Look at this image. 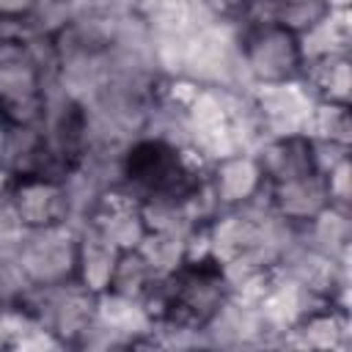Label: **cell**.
Instances as JSON below:
<instances>
[{
    "mask_svg": "<svg viewBox=\"0 0 352 352\" xmlns=\"http://www.w3.org/2000/svg\"><path fill=\"white\" fill-rule=\"evenodd\" d=\"M165 314L154 324H170L182 330H204L231 297L223 267L212 256L187 258L173 275L165 278Z\"/></svg>",
    "mask_w": 352,
    "mask_h": 352,
    "instance_id": "cell-1",
    "label": "cell"
},
{
    "mask_svg": "<svg viewBox=\"0 0 352 352\" xmlns=\"http://www.w3.org/2000/svg\"><path fill=\"white\" fill-rule=\"evenodd\" d=\"M239 58L250 85H278L302 80L305 58L300 47V36L292 30L261 22V25H242L239 22Z\"/></svg>",
    "mask_w": 352,
    "mask_h": 352,
    "instance_id": "cell-2",
    "label": "cell"
},
{
    "mask_svg": "<svg viewBox=\"0 0 352 352\" xmlns=\"http://www.w3.org/2000/svg\"><path fill=\"white\" fill-rule=\"evenodd\" d=\"M80 250V226L58 223L22 231L14 256L33 289H50L74 280Z\"/></svg>",
    "mask_w": 352,
    "mask_h": 352,
    "instance_id": "cell-3",
    "label": "cell"
},
{
    "mask_svg": "<svg viewBox=\"0 0 352 352\" xmlns=\"http://www.w3.org/2000/svg\"><path fill=\"white\" fill-rule=\"evenodd\" d=\"M204 182L220 212L239 209L267 192V182L253 151H231L212 160Z\"/></svg>",
    "mask_w": 352,
    "mask_h": 352,
    "instance_id": "cell-4",
    "label": "cell"
},
{
    "mask_svg": "<svg viewBox=\"0 0 352 352\" xmlns=\"http://www.w3.org/2000/svg\"><path fill=\"white\" fill-rule=\"evenodd\" d=\"M8 198H11V206L16 212L19 226L25 231L44 228V226H58V223H72L66 184L58 176L11 179Z\"/></svg>",
    "mask_w": 352,
    "mask_h": 352,
    "instance_id": "cell-5",
    "label": "cell"
},
{
    "mask_svg": "<svg viewBox=\"0 0 352 352\" xmlns=\"http://www.w3.org/2000/svg\"><path fill=\"white\" fill-rule=\"evenodd\" d=\"M250 99H253L256 116L267 138L305 132L311 107L316 102V96L308 91L302 80L278 82V85H256L250 91Z\"/></svg>",
    "mask_w": 352,
    "mask_h": 352,
    "instance_id": "cell-6",
    "label": "cell"
},
{
    "mask_svg": "<svg viewBox=\"0 0 352 352\" xmlns=\"http://www.w3.org/2000/svg\"><path fill=\"white\" fill-rule=\"evenodd\" d=\"M0 170L8 179L22 176H58L63 170L52 157L38 124H3V160Z\"/></svg>",
    "mask_w": 352,
    "mask_h": 352,
    "instance_id": "cell-7",
    "label": "cell"
},
{
    "mask_svg": "<svg viewBox=\"0 0 352 352\" xmlns=\"http://www.w3.org/2000/svg\"><path fill=\"white\" fill-rule=\"evenodd\" d=\"M267 204L278 217L302 228L322 209L330 206V195H327L322 173L311 170V173L294 176V179H286L278 184H267Z\"/></svg>",
    "mask_w": 352,
    "mask_h": 352,
    "instance_id": "cell-8",
    "label": "cell"
},
{
    "mask_svg": "<svg viewBox=\"0 0 352 352\" xmlns=\"http://www.w3.org/2000/svg\"><path fill=\"white\" fill-rule=\"evenodd\" d=\"M352 344V324L349 308L336 302H319L308 311L280 341V346H300V349H349Z\"/></svg>",
    "mask_w": 352,
    "mask_h": 352,
    "instance_id": "cell-9",
    "label": "cell"
},
{
    "mask_svg": "<svg viewBox=\"0 0 352 352\" xmlns=\"http://www.w3.org/2000/svg\"><path fill=\"white\" fill-rule=\"evenodd\" d=\"M253 154L258 160V168H261L267 184H278V182H286V179L314 170L311 138L305 132L264 138Z\"/></svg>",
    "mask_w": 352,
    "mask_h": 352,
    "instance_id": "cell-10",
    "label": "cell"
},
{
    "mask_svg": "<svg viewBox=\"0 0 352 352\" xmlns=\"http://www.w3.org/2000/svg\"><path fill=\"white\" fill-rule=\"evenodd\" d=\"M300 239L311 245L314 250L324 253L327 258L336 261H349V248H352V209L341 206H327L322 209L311 223L300 228Z\"/></svg>",
    "mask_w": 352,
    "mask_h": 352,
    "instance_id": "cell-11",
    "label": "cell"
},
{
    "mask_svg": "<svg viewBox=\"0 0 352 352\" xmlns=\"http://www.w3.org/2000/svg\"><path fill=\"white\" fill-rule=\"evenodd\" d=\"M116 258H118V248H113L91 226H80V250H77V275H74L80 286H85L94 294L107 292Z\"/></svg>",
    "mask_w": 352,
    "mask_h": 352,
    "instance_id": "cell-12",
    "label": "cell"
},
{
    "mask_svg": "<svg viewBox=\"0 0 352 352\" xmlns=\"http://www.w3.org/2000/svg\"><path fill=\"white\" fill-rule=\"evenodd\" d=\"M349 69H352L349 55H327V58L305 63L302 82L308 85V91L316 99L349 104V88H352Z\"/></svg>",
    "mask_w": 352,
    "mask_h": 352,
    "instance_id": "cell-13",
    "label": "cell"
},
{
    "mask_svg": "<svg viewBox=\"0 0 352 352\" xmlns=\"http://www.w3.org/2000/svg\"><path fill=\"white\" fill-rule=\"evenodd\" d=\"M349 41H352L349 8H333V14L322 25L300 36L305 63L327 58V55H349Z\"/></svg>",
    "mask_w": 352,
    "mask_h": 352,
    "instance_id": "cell-14",
    "label": "cell"
},
{
    "mask_svg": "<svg viewBox=\"0 0 352 352\" xmlns=\"http://www.w3.org/2000/svg\"><path fill=\"white\" fill-rule=\"evenodd\" d=\"M157 278H160V275L151 270V264L143 258V253H140L138 248H132V250H118V258H116V267H113L107 292L140 302V300L146 297V292L154 286Z\"/></svg>",
    "mask_w": 352,
    "mask_h": 352,
    "instance_id": "cell-15",
    "label": "cell"
},
{
    "mask_svg": "<svg viewBox=\"0 0 352 352\" xmlns=\"http://www.w3.org/2000/svg\"><path fill=\"white\" fill-rule=\"evenodd\" d=\"M305 135L314 140H324V143H336V146H346L352 143V116H349V104L341 102H327V99H316L308 116V126Z\"/></svg>",
    "mask_w": 352,
    "mask_h": 352,
    "instance_id": "cell-16",
    "label": "cell"
},
{
    "mask_svg": "<svg viewBox=\"0 0 352 352\" xmlns=\"http://www.w3.org/2000/svg\"><path fill=\"white\" fill-rule=\"evenodd\" d=\"M333 14L330 0H275L272 22L292 30L294 36H305L316 25H322Z\"/></svg>",
    "mask_w": 352,
    "mask_h": 352,
    "instance_id": "cell-17",
    "label": "cell"
},
{
    "mask_svg": "<svg viewBox=\"0 0 352 352\" xmlns=\"http://www.w3.org/2000/svg\"><path fill=\"white\" fill-rule=\"evenodd\" d=\"M143 258L151 264L157 275H173L187 261V236L162 234V231H146L143 242L138 245Z\"/></svg>",
    "mask_w": 352,
    "mask_h": 352,
    "instance_id": "cell-18",
    "label": "cell"
},
{
    "mask_svg": "<svg viewBox=\"0 0 352 352\" xmlns=\"http://www.w3.org/2000/svg\"><path fill=\"white\" fill-rule=\"evenodd\" d=\"M322 179H324L330 204L341 206V209H352V160H349V154L344 160H338L333 168H327L322 173Z\"/></svg>",
    "mask_w": 352,
    "mask_h": 352,
    "instance_id": "cell-19",
    "label": "cell"
},
{
    "mask_svg": "<svg viewBox=\"0 0 352 352\" xmlns=\"http://www.w3.org/2000/svg\"><path fill=\"white\" fill-rule=\"evenodd\" d=\"M190 3L217 22H242L248 8V0H190Z\"/></svg>",
    "mask_w": 352,
    "mask_h": 352,
    "instance_id": "cell-20",
    "label": "cell"
},
{
    "mask_svg": "<svg viewBox=\"0 0 352 352\" xmlns=\"http://www.w3.org/2000/svg\"><path fill=\"white\" fill-rule=\"evenodd\" d=\"M38 0H0V28H25Z\"/></svg>",
    "mask_w": 352,
    "mask_h": 352,
    "instance_id": "cell-21",
    "label": "cell"
},
{
    "mask_svg": "<svg viewBox=\"0 0 352 352\" xmlns=\"http://www.w3.org/2000/svg\"><path fill=\"white\" fill-rule=\"evenodd\" d=\"M0 160H3V124H0Z\"/></svg>",
    "mask_w": 352,
    "mask_h": 352,
    "instance_id": "cell-22",
    "label": "cell"
}]
</instances>
